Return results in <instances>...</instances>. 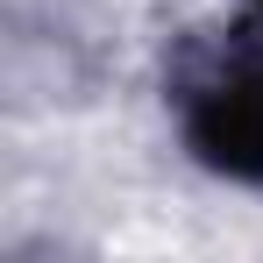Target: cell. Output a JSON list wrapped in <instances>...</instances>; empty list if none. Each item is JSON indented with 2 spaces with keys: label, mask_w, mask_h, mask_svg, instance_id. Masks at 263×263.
Masks as SVG:
<instances>
[{
  "label": "cell",
  "mask_w": 263,
  "mask_h": 263,
  "mask_svg": "<svg viewBox=\"0 0 263 263\" xmlns=\"http://www.w3.org/2000/svg\"><path fill=\"white\" fill-rule=\"evenodd\" d=\"M192 142H199V157L220 164V171L263 178V57H249L242 71H228L220 86L199 92Z\"/></svg>",
  "instance_id": "1"
}]
</instances>
